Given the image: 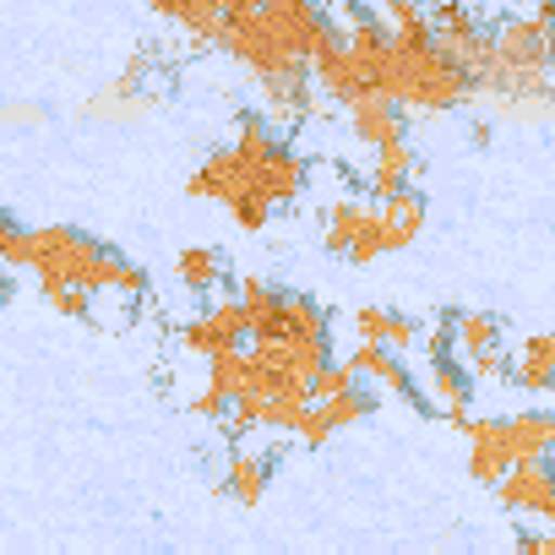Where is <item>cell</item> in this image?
<instances>
[{
	"label": "cell",
	"mask_w": 555,
	"mask_h": 555,
	"mask_svg": "<svg viewBox=\"0 0 555 555\" xmlns=\"http://www.w3.org/2000/svg\"><path fill=\"white\" fill-rule=\"evenodd\" d=\"M34 256V229H23L12 212H0V267H28Z\"/></svg>",
	"instance_id": "cell-22"
},
{
	"label": "cell",
	"mask_w": 555,
	"mask_h": 555,
	"mask_svg": "<svg viewBox=\"0 0 555 555\" xmlns=\"http://www.w3.org/2000/svg\"><path fill=\"white\" fill-rule=\"evenodd\" d=\"M452 344L463 354V365H485L501 354V322L490 311H452Z\"/></svg>",
	"instance_id": "cell-16"
},
{
	"label": "cell",
	"mask_w": 555,
	"mask_h": 555,
	"mask_svg": "<svg viewBox=\"0 0 555 555\" xmlns=\"http://www.w3.org/2000/svg\"><path fill=\"white\" fill-rule=\"evenodd\" d=\"M354 387V371L349 365H327L317 382H311V403H327V398H338V392H349Z\"/></svg>",
	"instance_id": "cell-23"
},
{
	"label": "cell",
	"mask_w": 555,
	"mask_h": 555,
	"mask_svg": "<svg viewBox=\"0 0 555 555\" xmlns=\"http://www.w3.org/2000/svg\"><path fill=\"white\" fill-rule=\"evenodd\" d=\"M327 250L344 256V261H360V267L376 261V256H387L376 202H365V196H344V202H333V207H327Z\"/></svg>",
	"instance_id": "cell-5"
},
{
	"label": "cell",
	"mask_w": 555,
	"mask_h": 555,
	"mask_svg": "<svg viewBox=\"0 0 555 555\" xmlns=\"http://www.w3.org/2000/svg\"><path fill=\"white\" fill-rule=\"evenodd\" d=\"M272 468H278V457H272V452L234 447V452H229V468H223V495H234L240 506L261 501V495H267V485H272Z\"/></svg>",
	"instance_id": "cell-15"
},
{
	"label": "cell",
	"mask_w": 555,
	"mask_h": 555,
	"mask_svg": "<svg viewBox=\"0 0 555 555\" xmlns=\"http://www.w3.org/2000/svg\"><path fill=\"white\" fill-rule=\"evenodd\" d=\"M164 23L185 28L196 44H218V28H223V7H212V0H191V7H158Z\"/></svg>",
	"instance_id": "cell-21"
},
{
	"label": "cell",
	"mask_w": 555,
	"mask_h": 555,
	"mask_svg": "<svg viewBox=\"0 0 555 555\" xmlns=\"http://www.w3.org/2000/svg\"><path fill=\"white\" fill-rule=\"evenodd\" d=\"M12 300V284H7V272H0V306H7Z\"/></svg>",
	"instance_id": "cell-26"
},
{
	"label": "cell",
	"mask_w": 555,
	"mask_h": 555,
	"mask_svg": "<svg viewBox=\"0 0 555 555\" xmlns=\"http://www.w3.org/2000/svg\"><path fill=\"white\" fill-rule=\"evenodd\" d=\"M354 333H360V344L392 349V354L425 344V327H420L414 317H403V311H387V306H360V311H354Z\"/></svg>",
	"instance_id": "cell-13"
},
{
	"label": "cell",
	"mask_w": 555,
	"mask_h": 555,
	"mask_svg": "<svg viewBox=\"0 0 555 555\" xmlns=\"http://www.w3.org/2000/svg\"><path fill=\"white\" fill-rule=\"evenodd\" d=\"M191 196H202V202H218L240 229H261L267 218H272V207L256 196V185H250V169H245V158L234 153V142H223V147H212L207 158H202V169L191 175Z\"/></svg>",
	"instance_id": "cell-4"
},
{
	"label": "cell",
	"mask_w": 555,
	"mask_h": 555,
	"mask_svg": "<svg viewBox=\"0 0 555 555\" xmlns=\"http://www.w3.org/2000/svg\"><path fill=\"white\" fill-rule=\"evenodd\" d=\"M414 175H420V153H414L409 142L382 147V153H376V164H371V202H387V196L414 191V185H409Z\"/></svg>",
	"instance_id": "cell-18"
},
{
	"label": "cell",
	"mask_w": 555,
	"mask_h": 555,
	"mask_svg": "<svg viewBox=\"0 0 555 555\" xmlns=\"http://www.w3.org/2000/svg\"><path fill=\"white\" fill-rule=\"evenodd\" d=\"M506 447H512V468L517 463H544L555 452V409L506 414Z\"/></svg>",
	"instance_id": "cell-14"
},
{
	"label": "cell",
	"mask_w": 555,
	"mask_h": 555,
	"mask_svg": "<svg viewBox=\"0 0 555 555\" xmlns=\"http://www.w3.org/2000/svg\"><path fill=\"white\" fill-rule=\"evenodd\" d=\"M28 272H39V284H61V289H82V295H120V300H142L147 295V272L120 256L115 245L72 229V223H44L34 229V256Z\"/></svg>",
	"instance_id": "cell-1"
},
{
	"label": "cell",
	"mask_w": 555,
	"mask_h": 555,
	"mask_svg": "<svg viewBox=\"0 0 555 555\" xmlns=\"http://www.w3.org/2000/svg\"><path fill=\"white\" fill-rule=\"evenodd\" d=\"M376 218H382V245L387 250H409L425 229V196L420 191H403V196H387L376 202Z\"/></svg>",
	"instance_id": "cell-17"
},
{
	"label": "cell",
	"mask_w": 555,
	"mask_h": 555,
	"mask_svg": "<svg viewBox=\"0 0 555 555\" xmlns=\"http://www.w3.org/2000/svg\"><path fill=\"white\" fill-rule=\"evenodd\" d=\"M517 555H544V533L522 528V533H517Z\"/></svg>",
	"instance_id": "cell-25"
},
{
	"label": "cell",
	"mask_w": 555,
	"mask_h": 555,
	"mask_svg": "<svg viewBox=\"0 0 555 555\" xmlns=\"http://www.w3.org/2000/svg\"><path fill=\"white\" fill-rule=\"evenodd\" d=\"M245 338H250V327H245V311H240L234 295L212 300L207 311H196V317L180 327V349H185V354H202V360L229 354V349H240Z\"/></svg>",
	"instance_id": "cell-6"
},
{
	"label": "cell",
	"mask_w": 555,
	"mask_h": 555,
	"mask_svg": "<svg viewBox=\"0 0 555 555\" xmlns=\"http://www.w3.org/2000/svg\"><path fill=\"white\" fill-rule=\"evenodd\" d=\"M376 414V387H365V382H354L349 392H338V398H327V403H311V414L300 420V441L306 447H322L327 436H338V430H349V425H360V420H371Z\"/></svg>",
	"instance_id": "cell-7"
},
{
	"label": "cell",
	"mask_w": 555,
	"mask_h": 555,
	"mask_svg": "<svg viewBox=\"0 0 555 555\" xmlns=\"http://www.w3.org/2000/svg\"><path fill=\"white\" fill-rule=\"evenodd\" d=\"M425 387H430V409L447 414L457 430H468V420H474V414H468V403H474V376H468V365L452 360V354H441V360H430Z\"/></svg>",
	"instance_id": "cell-10"
},
{
	"label": "cell",
	"mask_w": 555,
	"mask_h": 555,
	"mask_svg": "<svg viewBox=\"0 0 555 555\" xmlns=\"http://www.w3.org/2000/svg\"><path fill=\"white\" fill-rule=\"evenodd\" d=\"M512 382H517L522 392H555V333H533V338L517 349Z\"/></svg>",
	"instance_id": "cell-20"
},
{
	"label": "cell",
	"mask_w": 555,
	"mask_h": 555,
	"mask_svg": "<svg viewBox=\"0 0 555 555\" xmlns=\"http://www.w3.org/2000/svg\"><path fill=\"white\" fill-rule=\"evenodd\" d=\"M344 365L354 371V382H365V387H382V392H398V398H409V403L430 409V398H425V392L414 387V376H409V360H403V354L360 344V349H354V354H349Z\"/></svg>",
	"instance_id": "cell-9"
},
{
	"label": "cell",
	"mask_w": 555,
	"mask_h": 555,
	"mask_svg": "<svg viewBox=\"0 0 555 555\" xmlns=\"http://www.w3.org/2000/svg\"><path fill=\"white\" fill-rule=\"evenodd\" d=\"M311 414V387H300L295 376L261 365L250 349H245V387L229 409V430L245 436V430H278V436H295L300 420Z\"/></svg>",
	"instance_id": "cell-2"
},
{
	"label": "cell",
	"mask_w": 555,
	"mask_h": 555,
	"mask_svg": "<svg viewBox=\"0 0 555 555\" xmlns=\"http://www.w3.org/2000/svg\"><path fill=\"white\" fill-rule=\"evenodd\" d=\"M175 278L191 289V295H218L229 284V261L212 250V245H185L175 256Z\"/></svg>",
	"instance_id": "cell-19"
},
{
	"label": "cell",
	"mask_w": 555,
	"mask_h": 555,
	"mask_svg": "<svg viewBox=\"0 0 555 555\" xmlns=\"http://www.w3.org/2000/svg\"><path fill=\"white\" fill-rule=\"evenodd\" d=\"M0 120H17V126H39L44 109L39 104H0Z\"/></svg>",
	"instance_id": "cell-24"
},
{
	"label": "cell",
	"mask_w": 555,
	"mask_h": 555,
	"mask_svg": "<svg viewBox=\"0 0 555 555\" xmlns=\"http://www.w3.org/2000/svg\"><path fill=\"white\" fill-rule=\"evenodd\" d=\"M349 131H354V142H365L371 153L409 142V120H403V109L387 104V99H360V104H349Z\"/></svg>",
	"instance_id": "cell-12"
},
{
	"label": "cell",
	"mask_w": 555,
	"mask_h": 555,
	"mask_svg": "<svg viewBox=\"0 0 555 555\" xmlns=\"http://www.w3.org/2000/svg\"><path fill=\"white\" fill-rule=\"evenodd\" d=\"M468 474L479 485H501L512 474L506 420H468Z\"/></svg>",
	"instance_id": "cell-11"
},
{
	"label": "cell",
	"mask_w": 555,
	"mask_h": 555,
	"mask_svg": "<svg viewBox=\"0 0 555 555\" xmlns=\"http://www.w3.org/2000/svg\"><path fill=\"white\" fill-rule=\"evenodd\" d=\"M234 153L245 158L250 185H256V196H261L272 212H278V207H289V202L306 191V158H300L284 137H278L272 120H261V115H240Z\"/></svg>",
	"instance_id": "cell-3"
},
{
	"label": "cell",
	"mask_w": 555,
	"mask_h": 555,
	"mask_svg": "<svg viewBox=\"0 0 555 555\" xmlns=\"http://www.w3.org/2000/svg\"><path fill=\"white\" fill-rule=\"evenodd\" d=\"M501 506L517 512V517H539V522H555V468L550 457L544 463H517L501 485H495Z\"/></svg>",
	"instance_id": "cell-8"
}]
</instances>
